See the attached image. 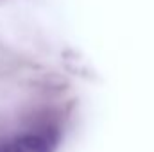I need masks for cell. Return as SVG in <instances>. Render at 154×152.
I'll list each match as a JSON object with an SVG mask.
<instances>
[{"instance_id": "obj_1", "label": "cell", "mask_w": 154, "mask_h": 152, "mask_svg": "<svg viewBox=\"0 0 154 152\" xmlns=\"http://www.w3.org/2000/svg\"><path fill=\"white\" fill-rule=\"evenodd\" d=\"M5 152H50L48 143L43 136L38 134H23L5 145Z\"/></svg>"}, {"instance_id": "obj_2", "label": "cell", "mask_w": 154, "mask_h": 152, "mask_svg": "<svg viewBox=\"0 0 154 152\" xmlns=\"http://www.w3.org/2000/svg\"><path fill=\"white\" fill-rule=\"evenodd\" d=\"M0 152H5V145H4V147L0 145Z\"/></svg>"}]
</instances>
